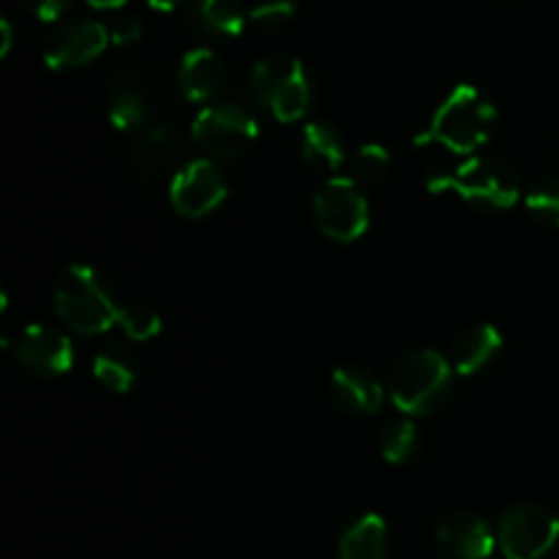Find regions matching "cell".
<instances>
[{
    "label": "cell",
    "mask_w": 559,
    "mask_h": 559,
    "mask_svg": "<svg viewBox=\"0 0 559 559\" xmlns=\"http://www.w3.org/2000/svg\"><path fill=\"white\" fill-rule=\"evenodd\" d=\"M497 126V107L484 91L475 85H459L448 93L445 102L437 107L429 129L418 134V145L437 142L462 156H473L486 142Z\"/></svg>",
    "instance_id": "1"
},
{
    "label": "cell",
    "mask_w": 559,
    "mask_h": 559,
    "mask_svg": "<svg viewBox=\"0 0 559 559\" xmlns=\"http://www.w3.org/2000/svg\"><path fill=\"white\" fill-rule=\"evenodd\" d=\"M55 311L76 333H107L118 325L120 309L115 306L104 278L91 265H69L55 282Z\"/></svg>",
    "instance_id": "2"
},
{
    "label": "cell",
    "mask_w": 559,
    "mask_h": 559,
    "mask_svg": "<svg viewBox=\"0 0 559 559\" xmlns=\"http://www.w3.org/2000/svg\"><path fill=\"white\" fill-rule=\"evenodd\" d=\"M453 366L435 349H415L393 364L388 391L393 404L407 415H429L451 393Z\"/></svg>",
    "instance_id": "3"
},
{
    "label": "cell",
    "mask_w": 559,
    "mask_h": 559,
    "mask_svg": "<svg viewBox=\"0 0 559 559\" xmlns=\"http://www.w3.org/2000/svg\"><path fill=\"white\" fill-rule=\"evenodd\" d=\"M431 194L456 191L464 202L486 211H508L519 200V178L508 164L489 156H469L451 175L429 178Z\"/></svg>",
    "instance_id": "4"
},
{
    "label": "cell",
    "mask_w": 559,
    "mask_h": 559,
    "mask_svg": "<svg viewBox=\"0 0 559 559\" xmlns=\"http://www.w3.org/2000/svg\"><path fill=\"white\" fill-rule=\"evenodd\" d=\"M251 96L282 123H295L306 115L311 102L309 76L298 58L276 55L251 69Z\"/></svg>",
    "instance_id": "5"
},
{
    "label": "cell",
    "mask_w": 559,
    "mask_h": 559,
    "mask_svg": "<svg viewBox=\"0 0 559 559\" xmlns=\"http://www.w3.org/2000/svg\"><path fill=\"white\" fill-rule=\"evenodd\" d=\"M311 213L322 235L349 243L369 229V202L360 194L358 183L349 178H331L320 186L311 202Z\"/></svg>",
    "instance_id": "6"
},
{
    "label": "cell",
    "mask_w": 559,
    "mask_h": 559,
    "mask_svg": "<svg viewBox=\"0 0 559 559\" xmlns=\"http://www.w3.org/2000/svg\"><path fill=\"white\" fill-rule=\"evenodd\" d=\"M191 136L202 151L218 158H238L254 147L260 126L235 104H211L191 123Z\"/></svg>",
    "instance_id": "7"
},
{
    "label": "cell",
    "mask_w": 559,
    "mask_h": 559,
    "mask_svg": "<svg viewBox=\"0 0 559 559\" xmlns=\"http://www.w3.org/2000/svg\"><path fill=\"white\" fill-rule=\"evenodd\" d=\"M559 540V516L544 506H516L502 516L497 530L506 559H540Z\"/></svg>",
    "instance_id": "8"
},
{
    "label": "cell",
    "mask_w": 559,
    "mask_h": 559,
    "mask_svg": "<svg viewBox=\"0 0 559 559\" xmlns=\"http://www.w3.org/2000/svg\"><path fill=\"white\" fill-rule=\"evenodd\" d=\"M227 197V178L207 158L186 164L169 183V202L186 218H202L216 211Z\"/></svg>",
    "instance_id": "9"
},
{
    "label": "cell",
    "mask_w": 559,
    "mask_h": 559,
    "mask_svg": "<svg viewBox=\"0 0 559 559\" xmlns=\"http://www.w3.org/2000/svg\"><path fill=\"white\" fill-rule=\"evenodd\" d=\"M109 31L96 20H74L58 27L44 47V63L52 71L80 69L107 49Z\"/></svg>",
    "instance_id": "10"
},
{
    "label": "cell",
    "mask_w": 559,
    "mask_h": 559,
    "mask_svg": "<svg viewBox=\"0 0 559 559\" xmlns=\"http://www.w3.org/2000/svg\"><path fill=\"white\" fill-rule=\"evenodd\" d=\"M178 156L180 140L167 123H147L145 129L131 134V142L126 145V167L140 183L162 178L178 162Z\"/></svg>",
    "instance_id": "11"
},
{
    "label": "cell",
    "mask_w": 559,
    "mask_h": 559,
    "mask_svg": "<svg viewBox=\"0 0 559 559\" xmlns=\"http://www.w3.org/2000/svg\"><path fill=\"white\" fill-rule=\"evenodd\" d=\"M16 360L36 377H60L74 366V347L58 328L27 325L16 338Z\"/></svg>",
    "instance_id": "12"
},
{
    "label": "cell",
    "mask_w": 559,
    "mask_h": 559,
    "mask_svg": "<svg viewBox=\"0 0 559 559\" xmlns=\"http://www.w3.org/2000/svg\"><path fill=\"white\" fill-rule=\"evenodd\" d=\"M437 546L451 559H489L497 546V535L478 513H451L437 530Z\"/></svg>",
    "instance_id": "13"
},
{
    "label": "cell",
    "mask_w": 559,
    "mask_h": 559,
    "mask_svg": "<svg viewBox=\"0 0 559 559\" xmlns=\"http://www.w3.org/2000/svg\"><path fill=\"white\" fill-rule=\"evenodd\" d=\"M331 396L349 415H374L385 402L380 380L360 366H342L331 377Z\"/></svg>",
    "instance_id": "14"
},
{
    "label": "cell",
    "mask_w": 559,
    "mask_h": 559,
    "mask_svg": "<svg viewBox=\"0 0 559 559\" xmlns=\"http://www.w3.org/2000/svg\"><path fill=\"white\" fill-rule=\"evenodd\" d=\"M224 85V66L213 49H189L178 66V87L189 102H207Z\"/></svg>",
    "instance_id": "15"
},
{
    "label": "cell",
    "mask_w": 559,
    "mask_h": 559,
    "mask_svg": "<svg viewBox=\"0 0 559 559\" xmlns=\"http://www.w3.org/2000/svg\"><path fill=\"white\" fill-rule=\"evenodd\" d=\"M502 349V333L495 325L484 322V325H473L456 338L453 344L451 366L459 377H473L484 371L491 360L500 355Z\"/></svg>",
    "instance_id": "16"
},
{
    "label": "cell",
    "mask_w": 559,
    "mask_h": 559,
    "mask_svg": "<svg viewBox=\"0 0 559 559\" xmlns=\"http://www.w3.org/2000/svg\"><path fill=\"white\" fill-rule=\"evenodd\" d=\"M107 118L115 129L123 131V134L129 136L147 126V102L145 96H142L140 85L134 82V76L126 74L115 80Z\"/></svg>",
    "instance_id": "17"
},
{
    "label": "cell",
    "mask_w": 559,
    "mask_h": 559,
    "mask_svg": "<svg viewBox=\"0 0 559 559\" xmlns=\"http://www.w3.org/2000/svg\"><path fill=\"white\" fill-rule=\"evenodd\" d=\"M388 557V527L382 516L369 513L358 519L338 544V559H385Z\"/></svg>",
    "instance_id": "18"
},
{
    "label": "cell",
    "mask_w": 559,
    "mask_h": 559,
    "mask_svg": "<svg viewBox=\"0 0 559 559\" xmlns=\"http://www.w3.org/2000/svg\"><path fill=\"white\" fill-rule=\"evenodd\" d=\"M300 153L311 167L336 173L344 164V140L333 126L306 123L304 134H300Z\"/></svg>",
    "instance_id": "19"
},
{
    "label": "cell",
    "mask_w": 559,
    "mask_h": 559,
    "mask_svg": "<svg viewBox=\"0 0 559 559\" xmlns=\"http://www.w3.org/2000/svg\"><path fill=\"white\" fill-rule=\"evenodd\" d=\"M93 374H96V380L107 391L129 393L136 377V360L131 349H126L123 344H104L96 353V358H93Z\"/></svg>",
    "instance_id": "20"
},
{
    "label": "cell",
    "mask_w": 559,
    "mask_h": 559,
    "mask_svg": "<svg viewBox=\"0 0 559 559\" xmlns=\"http://www.w3.org/2000/svg\"><path fill=\"white\" fill-rule=\"evenodd\" d=\"M191 20L202 33L218 38H235L243 33L246 16L235 0H197Z\"/></svg>",
    "instance_id": "21"
},
{
    "label": "cell",
    "mask_w": 559,
    "mask_h": 559,
    "mask_svg": "<svg viewBox=\"0 0 559 559\" xmlns=\"http://www.w3.org/2000/svg\"><path fill=\"white\" fill-rule=\"evenodd\" d=\"M418 448V429L409 420H396V424L385 426L380 437V451L388 464H404Z\"/></svg>",
    "instance_id": "22"
},
{
    "label": "cell",
    "mask_w": 559,
    "mask_h": 559,
    "mask_svg": "<svg viewBox=\"0 0 559 559\" xmlns=\"http://www.w3.org/2000/svg\"><path fill=\"white\" fill-rule=\"evenodd\" d=\"M527 211L546 227L559 229V178H546L527 194Z\"/></svg>",
    "instance_id": "23"
},
{
    "label": "cell",
    "mask_w": 559,
    "mask_h": 559,
    "mask_svg": "<svg viewBox=\"0 0 559 559\" xmlns=\"http://www.w3.org/2000/svg\"><path fill=\"white\" fill-rule=\"evenodd\" d=\"M118 325L123 328V333L131 342H147V338H153L162 331V317L151 306L134 304L129 309H120Z\"/></svg>",
    "instance_id": "24"
},
{
    "label": "cell",
    "mask_w": 559,
    "mask_h": 559,
    "mask_svg": "<svg viewBox=\"0 0 559 559\" xmlns=\"http://www.w3.org/2000/svg\"><path fill=\"white\" fill-rule=\"evenodd\" d=\"M355 178L364 180V183H380V180L388 178V169H391V156L382 145L371 142V145H364L353 158Z\"/></svg>",
    "instance_id": "25"
},
{
    "label": "cell",
    "mask_w": 559,
    "mask_h": 559,
    "mask_svg": "<svg viewBox=\"0 0 559 559\" xmlns=\"http://www.w3.org/2000/svg\"><path fill=\"white\" fill-rule=\"evenodd\" d=\"M295 16V3L293 0H265V3L254 5L249 11V20L257 27H265V31H276V27L287 25Z\"/></svg>",
    "instance_id": "26"
},
{
    "label": "cell",
    "mask_w": 559,
    "mask_h": 559,
    "mask_svg": "<svg viewBox=\"0 0 559 559\" xmlns=\"http://www.w3.org/2000/svg\"><path fill=\"white\" fill-rule=\"evenodd\" d=\"M107 31L109 41L118 44V47H126V44H136L142 38V22L134 14H120L109 22Z\"/></svg>",
    "instance_id": "27"
},
{
    "label": "cell",
    "mask_w": 559,
    "mask_h": 559,
    "mask_svg": "<svg viewBox=\"0 0 559 559\" xmlns=\"http://www.w3.org/2000/svg\"><path fill=\"white\" fill-rule=\"evenodd\" d=\"M22 5H25V9L31 11L36 20L52 22V20H58L66 9H69L71 0H22Z\"/></svg>",
    "instance_id": "28"
},
{
    "label": "cell",
    "mask_w": 559,
    "mask_h": 559,
    "mask_svg": "<svg viewBox=\"0 0 559 559\" xmlns=\"http://www.w3.org/2000/svg\"><path fill=\"white\" fill-rule=\"evenodd\" d=\"M11 44H14V27L9 20H3L0 22V58L11 52Z\"/></svg>",
    "instance_id": "29"
},
{
    "label": "cell",
    "mask_w": 559,
    "mask_h": 559,
    "mask_svg": "<svg viewBox=\"0 0 559 559\" xmlns=\"http://www.w3.org/2000/svg\"><path fill=\"white\" fill-rule=\"evenodd\" d=\"M147 3H151L156 11H173L175 5H180L183 0H147Z\"/></svg>",
    "instance_id": "30"
},
{
    "label": "cell",
    "mask_w": 559,
    "mask_h": 559,
    "mask_svg": "<svg viewBox=\"0 0 559 559\" xmlns=\"http://www.w3.org/2000/svg\"><path fill=\"white\" fill-rule=\"evenodd\" d=\"M87 3H91L93 9H120L126 0H87Z\"/></svg>",
    "instance_id": "31"
}]
</instances>
